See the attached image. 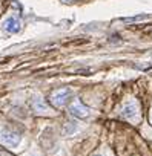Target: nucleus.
<instances>
[{
  "label": "nucleus",
  "mask_w": 152,
  "mask_h": 156,
  "mask_svg": "<svg viewBox=\"0 0 152 156\" xmlns=\"http://www.w3.org/2000/svg\"><path fill=\"white\" fill-rule=\"evenodd\" d=\"M71 97H72L71 89H68V87H61V89L54 90V92L49 95V103H51L54 107L61 109V107H65V106L69 103Z\"/></svg>",
  "instance_id": "obj_1"
},
{
  "label": "nucleus",
  "mask_w": 152,
  "mask_h": 156,
  "mask_svg": "<svg viewBox=\"0 0 152 156\" xmlns=\"http://www.w3.org/2000/svg\"><path fill=\"white\" fill-rule=\"evenodd\" d=\"M68 110H69V113H71L74 118H79V119H85V118H88V116L91 115L89 107H86L80 100H74V101L69 104Z\"/></svg>",
  "instance_id": "obj_2"
},
{
  "label": "nucleus",
  "mask_w": 152,
  "mask_h": 156,
  "mask_svg": "<svg viewBox=\"0 0 152 156\" xmlns=\"http://www.w3.org/2000/svg\"><path fill=\"white\" fill-rule=\"evenodd\" d=\"M22 141V136L13 130H2L0 132V142L8 147H17Z\"/></svg>",
  "instance_id": "obj_3"
},
{
  "label": "nucleus",
  "mask_w": 152,
  "mask_h": 156,
  "mask_svg": "<svg viewBox=\"0 0 152 156\" xmlns=\"http://www.w3.org/2000/svg\"><path fill=\"white\" fill-rule=\"evenodd\" d=\"M2 29L6 32V34H17L20 29H22V22L19 17H8L3 23H2Z\"/></svg>",
  "instance_id": "obj_4"
},
{
  "label": "nucleus",
  "mask_w": 152,
  "mask_h": 156,
  "mask_svg": "<svg viewBox=\"0 0 152 156\" xmlns=\"http://www.w3.org/2000/svg\"><path fill=\"white\" fill-rule=\"evenodd\" d=\"M121 116H123L124 119H129V121L135 119V118L138 116V104H137L135 101L126 103V104L123 106V109H121Z\"/></svg>",
  "instance_id": "obj_5"
},
{
  "label": "nucleus",
  "mask_w": 152,
  "mask_h": 156,
  "mask_svg": "<svg viewBox=\"0 0 152 156\" xmlns=\"http://www.w3.org/2000/svg\"><path fill=\"white\" fill-rule=\"evenodd\" d=\"M31 106H32V110H34L35 113H39V115H45V113L49 112V106L45 103V100H43L40 95H37V97L32 98Z\"/></svg>",
  "instance_id": "obj_6"
},
{
  "label": "nucleus",
  "mask_w": 152,
  "mask_h": 156,
  "mask_svg": "<svg viewBox=\"0 0 152 156\" xmlns=\"http://www.w3.org/2000/svg\"><path fill=\"white\" fill-rule=\"evenodd\" d=\"M74 132H77V126H75V122L68 121L63 127V135H72Z\"/></svg>",
  "instance_id": "obj_7"
},
{
  "label": "nucleus",
  "mask_w": 152,
  "mask_h": 156,
  "mask_svg": "<svg viewBox=\"0 0 152 156\" xmlns=\"http://www.w3.org/2000/svg\"><path fill=\"white\" fill-rule=\"evenodd\" d=\"M147 19V16H137V17H129V19H123V22L126 23H132V22H140V20H144Z\"/></svg>",
  "instance_id": "obj_8"
},
{
  "label": "nucleus",
  "mask_w": 152,
  "mask_h": 156,
  "mask_svg": "<svg viewBox=\"0 0 152 156\" xmlns=\"http://www.w3.org/2000/svg\"><path fill=\"white\" fill-rule=\"evenodd\" d=\"M0 156H13L11 153H8L6 150H3V148H0Z\"/></svg>",
  "instance_id": "obj_9"
},
{
  "label": "nucleus",
  "mask_w": 152,
  "mask_h": 156,
  "mask_svg": "<svg viewBox=\"0 0 152 156\" xmlns=\"http://www.w3.org/2000/svg\"><path fill=\"white\" fill-rule=\"evenodd\" d=\"M63 3H72V2H75V0H61Z\"/></svg>",
  "instance_id": "obj_10"
},
{
  "label": "nucleus",
  "mask_w": 152,
  "mask_h": 156,
  "mask_svg": "<svg viewBox=\"0 0 152 156\" xmlns=\"http://www.w3.org/2000/svg\"><path fill=\"white\" fill-rule=\"evenodd\" d=\"M150 124H152V112H150Z\"/></svg>",
  "instance_id": "obj_11"
},
{
  "label": "nucleus",
  "mask_w": 152,
  "mask_h": 156,
  "mask_svg": "<svg viewBox=\"0 0 152 156\" xmlns=\"http://www.w3.org/2000/svg\"><path fill=\"white\" fill-rule=\"evenodd\" d=\"M94 156H100V154H94Z\"/></svg>",
  "instance_id": "obj_12"
}]
</instances>
